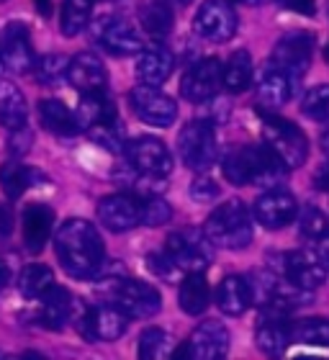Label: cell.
Listing matches in <instances>:
<instances>
[{
    "label": "cell",
    "instance_id": "6da1fadb",
    "mask_svg": "<svg viewBox=\"0 0 329 360\" xmlns=\"http://www.w3.org/2000/svg\"><path fill=\"white\" fill-rule=\"evenodd\" d=\"M54 250L62 268L75 281H93L105 260V248L98 229L85 219H70L54 237Z\"/></svg>",
    "mask_w": 329,
    "mask_h": 360
},
{
    "label": "cell",
    "instance_id": "7a4b0ae2",
    "mask_svg": "<svg viewBox=\"0 0 329 360\" xmlns=\"http://www.w3.org/2000/svg\"><path fill=\"white\" fill-rule=\"evenodd\" d=\"M221 170L232 186L262 188H278V183H283L288 173V167L265 144H245L229 150L221 160Z\"/></svg>",
    "mask_w": 329,
    "mask_h": 360
},
{
    "label": "cell",
    "instance_id": "3957f363",
    "mask_svg": "<svg viewBox=\"0 0 329 360\" xmlns=\"http://www.w3.org/2000/svg\"><path fill=\"white\" fill-rule=\"evenodd\" d=\"M247 281L252 288V301H257V307L265 316H291L296 309L311 304V291L299 288L270 268L257 270Z\"/></svg>",
    "mask_w": 329,
    "mask_h": 360
},
{
    "label": "cell",
    "instance_id": "277c9868",
    "mask_svg": "<svg viewBox=\"0 0 329 360\" xmlns=\"http://www.w3.org/2000/svg\"><path fill=\"white\" fill-rule=\"evenodd\" d=\"M203 234L214 248L245 250L252 242V219L240 198L224 201L203 224Z\"/></svg>",
    "mask_w": 329,
    "mask_h": 360
},
{
    "label": "cell",
    "instance_id": "5b68a950",
    "mask_svg": "<svg viewBox=\"0 0 329 360\" xmlns=\"http://www.w3.org/2000/svg\"><path fill=\"white\" fill-rule=\"evenodd\" d=\"M262 139L273 155L283 162L288 170H296L307 162L309 142L307 134L299 129V124L283 119L273 111H262Z\"/></svg>",
    "mask_w": 329,
    "mask_h": 360
},
{
    "label": "cell",
    "instance_id": "8992f818",
    "mask_svg": "<svg viewBox=\"0 0 329 360\" xmlns=\"http://www.w3.org/2000/svg\"><path fill=\"white\" fill-rule=\"evenodd\" d=\"M72 324H75V330L88 342H116L127 332L129 314L119 304H113V301L96 304V307H85L82 304Z\"/></svg>",
    "mask_w": 329,
    "mask_h": 360
},
{
    "label": "cell",
    "instance_id": "52a82bcc",
    "mask_svg": "<svg viewBox=\"0 0 329 360\" xmlns=\"http://www.w3.org/2000/svg\"><path fill=\"white\" fill-rule=\"evenodd\" d=\"M178 155L183 165L191 167L193 173H206L219 155V142L214 124L206 119H195L183 127L178 136Z\"/></svg>",
    "mask_w": 329,
    "mask_h": 360
},
{
    "label": "cell",
    "instance_id": "ba28073f",
    "mask_svg": "<svg viewBox=\"0 0 329 360\" xmlns=\"http://www.w3.org/2000/svg\"><path fill=\"white\" fill-rule=\"evenodd\" d=\"M164 252L172 257V263L180 270H188V273L206 270L214 260V245L203 234V229H193V226H183L167 234Z\"/></svg>",
    "mask_w": 329,
    "mask_h": 360
},
{
    "label": "cell",
    "instance_id": "9c48e42d",
    "mask_svg": "<svg viewBox=\"0 0 329 360\" xmlns=\"http://www.w3.org/2000/svg\"><path fill=\"white\" fill-rule=\"evenodd\" d=\"M105 296L113 304H119L129 314V319H150V316L160 314V309H162V299L155 285L129 276H121Z\"/></svg>",
    "mask_w": 329,
    "mask_h": 360
},
{
    "label": "cell",
    "instance_id": "30bf717a",
    "mask_svg": "<svg viewBox=\"0 0 329 360\" xmlns=\"http://www.w3.org/2000/svg\"><path fill=\"white\" fill-rule=\"evenodd\" d=\"M90 37L113 57H131L142 52V37L124 15H101L93 21Z\"/></svg>",
    "mask_w": 329,
    "mask_h": 360
},
{
    "label": "cell",
    "instance_id": "8fae6325",
    "mask_svg": "<svg viewBox=\"0 0 329 360\" xmlns=\"http://www.w3.org/2000/svg\"><path fill=\"white\" fill-rule=\"evenodd\" d=\"M129 105L136 113V119L147 127L167 129L178 119V103L170 96H164L160 85H136L129 90Z\"/></svg>",
    "mask_w": 329,
    "mask_h": 360
},
{
    "label": "cell",
    "instance_id": "7c38bea8",
    "mask_svg": "<svg viewBox=\"0 0 329 360\" xmlns=\"http://www.w3.org/2000/svg\"><path fill=\"white\" fill-rule=\"evenodd\" d=\"M270 270H276L285 281L296 283L299 288L314 291L316 285L324 283L327 278V268L319 263L316 255H309L304 250H288V252H270Z\"/></svg>",
    "mask_w": 329,
    "mask_h": 360
},
{
    "label": "cell",
    "instance_id": "4fadbf2b",
    "mask_svg": "<svg viewBox=\"0 0 329 360\" xmlns=\"http://www.w3.org/2000/svg\"><path fill=\"white\" fill-rule=\"evenodd\" d=\"M237 26L240 18L226 0H203L201 8L195 11L193 31L211 44H226L237 34Z\"/></svg>",
    "mask_w": 329,
    "mask_h": 360
},
{
    "label": "cell",
    "instance_id": "5bb4252c",
    "mask_svg": "<svg viewBox=\"0 0 329 360\" xmlns=\"http://www.w3.org/2000/svg\"><path fill=\"white\" fill-rule=\"evenodd\" d=\"M124 155H127L129 165L134 167L136 173L147 175V178L164 180L175 167L170 150L155 136H139V139L127 142L124 144Z\"/></svg>",
    "mask_w": 329,
    "mask_h": 360
},
{
    "label": "cell",
    "instance_id": "9a60e30c",
    "mask_svg": "<svg viewBox=\"0 0 329 360\" xmlns=\"http://www.w3.org/2000/svg\"><path fill=\"white\" fill-rule=\"evenodd\" d=\"M314 49H316L314 34H309V31H293V34H285V37L273 46L270 62L299 83L301 77L307 75L309 65H311Z\"/></svg>",
    "mask_w": 329,
    "mask_h": 360
},
{
    "label": "cell",
    "instance_id": "2e32d148",
    "mask_svg": "<svg viewBox=\"0 0 329 360\" xmlns=\"http://www.w3.org/2000/svg\"><path fill=\"white\" fill-rule=\"evenodd\" d=\"M224 88V65L219 62V57H203L195 65L188 68V72L180 80V93L191 103H206L214 96H219V90Z\"/></svg>",
    "mask_w": 329,
    "mask_h": 360
},
{
    "label": "cell",
    "instance_id": "e0dca14e",
    "mask_svg": "<svg viewBox=\"0 0 329 360\" xmlns=\"http://www.w3.org/2000/svg\"><path fill=\"white\" fill-rule=\"evenodd\" d=\"M229 330L217 319H206L203 324H198L191 338L186 340V345L180 347V358H193V360H219L229 353Z\"/></svg>",
    "mask_w": 329,
    "mask_h": 360
},
{
    "label": "cell",
    "instance_id": "ac0fdd59",
    "mask_svg": "<svg viewBox=\"0 0 329 360\" xmlns=\"http://www.w3.org/2000/svg\"><path fill=\"white\" fill-rule=\"evenodd\" d=\"M0 57L3 68L11 70L13 75H29L34 70L37 54L29 37V26L23 21H11L3 29V41H0Z\"/></svg>",
    "mask_w": 329,
    "mask_h": 360
},
{
    "label": "cell",
    "instance_id": "d6986e66",
    "mask_svg": "<svg viewBox=\"0 0 329 360\" xmlns=\"http://www.w3.org/2000/svg\"><path fill=\"white\" fill-rule=\"evenodd\" d=\"M299 217V203L288 191L268 188L265 193L254 201V219L265 229H283Z\"/></svg>",
    "mask_w": 329,
    "mask_h": 360
},
{
    "label": "cell",
    "instance_id": "ffe728a7",
    "mask_svg": "<svg viewBox=\"0 0 329 360\" xmlns=\"http://www.w3.org/2000/svg\"><path fill=\"white\" fill-rule=\"evenodd\" d=\"M39 304H41V309H39V322L44 324L46 330H62V327L72 324L82 307V301L77 296H72L67 288H62L57 283L39 299Z\"/></svg>",
    "mask_w": 329,
    "mask_h": 360
},
{
    "label": "cell",
    "instance_id": "44dd1931",
    "mask_svg": "<svg viewBox=\"0 0 329 360\" xmlns=\"http://www.w3.org/2000/svg\"><path fill=\"white\" fill-rule=\"evenodd\" d=\"M98 221L108 232H129L139 224V198L134 193H111L98 203Z\"/></svg>",
    "mask_w": 329,
    "mask_h": 360
},
{
    "label": "cell",
    "instance_id": "7402d4cb",
    "mask_svg": "<svg viewBox=\"0 0 329 360\" xmlns=\"http://www.w3.org/2000/svg\"><path fill=\"white\" fill-rule=\"evenodd\" d=\"M293 88H296V80L291 75H285L280 68H276L273 62H268L260 70L257 85H254V90H257V103H260L262 111H278L280 105H285L291 101Z\"/></svg>",
    "mask_w": 329,
    "mask_h": 360
},
{
    "label": "cell",
    "instance_id": "603a6c76",
    "mask_svg": "<svg viewBox=\"0 0 329 360\" xmlns=\"http://www.w3.org/2000/svg\"><path fill=\"white\" fill-rule=\"evenodd\" d=\"M67 80L75 85L80 93H90V90H105L108 85V72L101 57L93 52H80L70 60L67 68Z\"/></svg>",
    "mask_w": 329,
    "mask_h": 360
},
{
    "label": "cell",
    "instance_id": "cb8c5ba5",
    "mask_svg": "<svg viewBox=\"0 0 329 360\" xmlns=\"http://www.w3.org/2000/svg\"><path fill=\"white\" fill-rule=\"evenodd\" d=\"M52 226L54 211L46 203H31L23 209V242L34 255L46 248V242L52 237Z\"/></svg>",
    "mask_w": 329,
    "mask_h": 360
},
{
    "label": "cell",
    "instance_id": "d4e9b609",
    "mask_svg": "<svg viewBox=\"0 0 329 360\" xmlns=\"http://www.w3.org/2000/svg\"><path fill=\"white\" fill-rule=\"evenodd\" d=\"M172 70H175V57L167 46L152 44L142 49L139 62H136V75L144 85H162L170 80Z\"/></svg>",
    "mask_w": 329,
    "mask_h": 360
},
{
    "label": "cell",
    "instance_id": "484cf974",
    "mask_svg": "<svg viewBox=\"0 0 329 360\" xmlns=\"http://www.w3.org/2000/svg\"><path fill=\"white\" fill-rule=\"evenodd\" d=\"M75 119H77V127L88 131V129L96 127V124L119 119V113H116V103H113V98L108 96V90H90V93H80V103H77V108H75Z\"/></svg>",
    "mask_w": 329,
    "mask_h": 360
},
{
    "label": "cell",
    "instance_id": "4316f807",
    "mask_svg": "<svg viewBox=\"0 0 329 360\" xmlns=\"http://www.w3.org/2000/svg\"><path fill=\"white\" fill-rule=\"evenodd\" d=\"M217 307L229 316L245 314L252 307V288L245 276H226L217 288Z\"/></svg>",
    "mask_w": 329,
    "mask_h": 360
},
{
    "label": "cell",
    "instance_id": "83f0119b",
    "mask_svg": "<svg viewBox=\"0 0 329 360\" xmlns=\"http://www.w3.org/2000/svg\"><path fill=\"white\" fill-rule=\"evenodd\" d=\"M39 119H41V127L54 136H75L80 131L75 111H70V105L62 103L60 98L39 101Z\"/></svg>",
    "mask_w": 329,
    "mask_h": 360
},
{
    "label": "cell",
    "instance_id": "f1b7e54d",
    "mask_svg": "<svg viewBox=\"0 0 329 360\" xmlns=\"http://www.w3.org/2000/svg\"><path fill=\"white\" fill-rule=\"evenodd\" d=\"M254 342L262 353L280 355L291 342V324L285 322V316H265L254 330Z\"/></svg>",
    "mask_w": 329,
    "mask_h": 360
},
{
    "label": "cell",
    "instance_id": "f546056e",
    "mask_svg": "<svg viewBox=\"0 0 329 360\" xmlns=\"http://www.w3.org/2000/svg\"><path fill=\"white\" fill-rule=\"evenodd\" d=\"M26 121H29V105L18 85L0 80V124L8 131H13V129L26 127Z\"/></svg>",
    "mask_w": 329,
    "mask_h": 360
},
{
    "label": "cell",
    "instance_id": "4dcf8cb0",
    "mask_svg": "<svg viewBox=\"0 0 329 360\" xmlns=\"http://www.w3.org/2000/svg\"><path fill=\"white\" fill-rule=\"evenodd\" d=\"M211 304V288H209V281L203 278V270H193V273H188L183 278V283H180V307L183 311L191 316L195 314H203Z\"/></svg>",
    "mask_w": 329,
    "mask_h": 360
},
{
    "label": "cell",
    "instance_id": "1f68e13d",
    "mask_svg": "<svg viewBox=\"0 0 329 360\" xmlns=\"http://www.w3.org/2000/svg\"><path fill=\"white\" fill-rule=\"evenodd\" d=\"M139 23H142V29L147 31L155 41H160V39L167 37L172 31V26H175V13H172V8L167 6V3H160V0L144 3V6L139 8Z\"/></svg>",
    "mask_w": 329,
    "mask_h": 360
},
{
    "label": "cell",
    "instance_id": "d6a6232c",
    "mask_svg": "<svg viewBox=\"0 0 329 360\" xmlns=\"http://www.w3.org/2000/svg\"><path fill=\"white\" fill-rule=\"evenodd\" d=\"M39 170H31V167H23L18 162H6L0 167V188L3 193L11 198V201H18L31 186L39 183Z\"/></svg>",
    "mask_w": 329,
    "mask_h": 360
},
{
    "label": "cell",
    "instance_id": "836d02e7",
    "mask_svg": "<svg viewBox=\"0 0 329 360\" xmlns=\"http://www.w3.org/2000/svg\"><path fill=\"white\" fill-rule=\"evenodd\" d=\"M54 285V270L44 263H31L21 270L18 276V291L23 293V299L39 301L49 288Z\"/></svg>",
    "mask_w": 329,
    "mask_h": 360
},
{
    "label": "cell",
    "instance_id": "e575fe53",
    "mask_svg": "<svg viewBox=\"0 0 329 360\" xmlns=\"http://www.w3.org/2000/svg\"><path fill=\"white\" fill-rule=\"evenodd\" d=\"M252 77H254V68H252V57L247 49H240V52H234L229 57L224 68V88L229 93H245L250 85H252Z\"/></svg>",
    "mask_w": 329,
    "mask_h": 360
},
{
    "label": "cell",
    "instance_id": "d590c367",
    "mask_svg": "<svg viewBox=\"0 0 329 360\" xmlns=\"http://www.w3.org/2000/svg\"><path fill=\"white\" fill-rule=\"evenodd\" d=\"M93 3L96 0H65L62 3V15H60V29L65 37H77L90 26L93 18Z\"/></svg>",
    "mask_w": 329,
    "mask_h": 360
},
{
    "label": "cell",
    "instance_id": "8d00e7d4",
    "mask_svg": "<svg viewBox=\"0 0 329 360\" xmlns=\"http://www.w3.org/2000/svg\"><path fill=\"white\" fill-rule=\"evenodd\" d=\"M291 342L329 347V319L311 316V319H301L299 324H291Z\"/></svg>",
    "mask_w": 329,
    "mask_h": 360
},
{
    "label": "cell",
    "instance_id": "74e56055",
    "mask_svg": "<svg viewBox=\"0 0 329 360\" xmlns=\"http://www.w3.org/2000/svg\"><path fill=\"white\" fill-rule=\"evenodd\" d=\"M67 68H70V57H65V54H46V57L34 62L31 72H34L39 85L57 88L60 83L67 80Z\"/></svg>",
    "mask_w": 329,
    "mask_h": 360
},
{
    "label": "cell",
    "instance_id": "f35d334b",
    "mask_svg": "<svg viewBox=\"0 0 329 360\" xmlns=\"http://www.w3.org/2000/svg\"><path fill=\"white\" fill-rule=\"evenodd\" d=\"M175 350L170 332H164L162 327H147L139 335V358L142 360H162L170 358Z\"/></svg>",
    "mask_w": 329,
    "mask_h": 360
},
{
    "label": "cell",
    "instance_id": "ab89813d",
    "mask_svg": "<svg viewBox=\"0 0 329 360\" xmlns=\"http://www.w3.org/2000/svg\"><path fill=\"white\" fill-rule=\"evenodd\" d=\"M172 219V206L160 193L139 195V224L162 226Z\"/></svg>",
    "mask_w": 329,
    "mask_h": 360
},
{
    "label": "cell",
    "instance_id": "60d3db41",
    "mask_svg": "<svg viewBox=\"0 0 329 360\" xmlns=\"http://www.w3.org/2000/svg\"><path fill=\"white\" fill-rule=\"evenodd\" d=\"M301 111L311 121L329 124V83L314 85L311 90H307V96L301 101Z\"/></svg>",
    "mask_w": 329,
    "mask_h": 360
},
{
    "label": "cell",
    "instance_id": "b9f144b4",
    "mask_svg": "<svg viewBox=\"0 0 329 360\" xmlns=\"http://www.w3.org/2000/svg\"><path fill=\"white\" fill-rule=\"evenodd\" d=\"M88 136L96 144L105 147L108 152H124V127H121L119 119L103 121V124H96V127L88 129Z\"/></svg>",
    "mask_w": 329,
    "mask_h": 360
},
{
    "label": "cell",
    "instance_id": "7bdbcfd3",
    "mask_svg": "<svg viewBox=\"0 0 329 360\" xmlns=\"http://www.w3.org/2000/svg\"><path fill=\"white\" fill-rule=\"evenodd\" d=\"M296 219H299V229L307 240H316V237L329 226V219L324 217V211L316 209V206H307L304 211H299Z\"/></svg>",
    "mask_w": 329,
    "mask_h": 360
},
{
    "label": "cell",
    "instance_id": "ee69618b",
    "mask_svg": "<svg viewBox=\"0 0 329 360\" xmlns=\"http://www.w3.org/2000/svg\"><path fill=\"white\" fill-rule=\"evenodd\" d=\"M221 193L217 180H211L209 175H195V180L191 183V198L195 203H209L217 201V195Z\"/></svg>",
    "mask_w": 329,
    "mask_h": 360
},
{
    "label": "cell",
    "instance_id": "f6af8a7d",
    "mask_svg": "<svg viewBox=\"0 0 329 360\" xmlns=\"http://www.w3.org/2000/svg\"><path fill=\"white\" fill-rule=\"evenodd\" d=\"M147 270L155 273L157 278H164V281H175V276L180 273V268L172 263V257L167 252H150L147 255Z\"/></svg>",
    "mask_w": 329,
    "mask_h": 360
},
{
    "label": "cell",
    "instance_id": "bcb514c9",
    "mask_svg": "<svg viewBox=\"0 0 329 360\" xmlns=\"http://www.w3.org/2000/svg\"><path fill=\"white\" fill-rule=\"evenodd\" d=\"M31 144H34V131H29L26 127L13 129V131H11L8 150H11V155H13V158H23V155L31 150Z\"/></svg>",
    "mask_w": 329,
    "mask_h": 360
},
{
    "label": "cell",
    "instance_id": "7dc6e473",
    "mask_svg": "<svg viewBox=\"0 0 329 360\" xmlns=\"http://www.w3.org/2000/svg\"><path fill=\"white\" fill-rule=\"evenodd\" d=\"M276 3L280 8H285V11H293V13H301V15L316 13V0H276Z\"/></svg>",
    "mask_w": 329,
    "mask_h": 360
},
{
    "label": "cell",
    "instance_id": "c3c4849f",
    "mask_svg": "<svg viewBox=\"0 0 329 360\" xmlns=\"http://www.w3.org/2000/svg\"><path fill=\"white\" fill-rule=\"evenodd\" d=\"M314 242H316V252H314V255L319 257V263H322L324 268L329 270V226L324 229L322 234H319V237H316Z\"/></svg>",
    "mask_w": 329,
    "mask_h": 360
},
{
    "label": "cell",
    "instance_id": "681fc988",
    "mask_svg": "<svg viewBox=\"0 0 329 360\" xmlns=\"http://www.w3.org/2000/svg\"><path fill=\"white\" fill-rule=\"evenodd\" d=\"M11 232H13V219H11V211L0 203V242L8 240Z\"/></svg>",
    "mask_w": 329,
    "mask_h": 360
},
{
    "label": "cell",
    "instance_id": "f907efd6",
    "mask_svg": "<svg viewBox=\"0 0 329 360\" xmlns=\"http://www.w3.org/2000/svg\"><path fill=\"white\" fill-rule=\"evenodd\" d=\"M314 186L324 193H329V162H324L319 170H316V178H314Z\"/></svg>",
    "mask_w": 329,
    "mask_h": 360
},
{
    "label": "cell",
    "instance_id": "816d5d0a",
    "mask_svg": "<svg viewBox=\"0 0 329 360\" xmlns=\"http://www.w3.org/2000/svg\"><path fill=\"white\" fill-rule=\"evenodd\" d=\"M34 3H37V11L41 15H49V13H52V0H34Z\"/></svg>",
    "mask_w": 329,
    "mask_h": 360
},
{
    "label": "cell",
    "instance_id": "f5cc1de1",
    "mask_svg": "<svg viewBox=\"0 0 329 360\" xmlns=\"http://www.w3.org/2000/svg\"><path fill=\"white\" fill-rule=\"evenodd\" d=\"M8 278H11V270H8V265L0 260V291L6 288V283H8Z\"/></svg>",
    "mask_w": 329,
    "mask_h": 360
},
{
    "label": "cell",
    "instance_id": "db71d44e",
    "mask_svg": "<svg viewBox=\"0 0 329 360\" xmlns=\"http://www.w3.org/2000/svg\"><path fill=\"white\" fill-rule=\"evenodd\" d=\"M160 3H167L170 8H175V6H191L193 0H160Z\"/></svg>",
    "mask_w": 329,
    "mask_h": 360
},
{
    "label": "cell",
    "instance_id": "11a10c76",
    "mask_svg": "<svg viewBox=\"0 0 329 360\" xmlns=\"http://www.w3.org/2000/svg\"><path fill=\"white\" fill-rule=\"evenodd\" d=\"M322 150H324V152H327V155H329V129H327V134L322 136Z\"/></svg>",
    "mask_w": 329,
    "mask_h": 360
},
{
    "label": "cell",
    "instance_id": "9f6ffc18",
    "mask_svg": "<svg viewBox=\"0 0 329 360\" xmlns=\"http://www.w3.org/2000/svg\"><path fill=\"white\" fill-rule=\"evenodd\" d=\"M234 3H265V0H234Z\"/></svg>",
    "mask_w": 329,
    "mask_h": 360
},
{
    "label": "cell",
    "instance_id": "6f0895ef",
    "mask_svg": "<svg viewBox=\"0 0 329 360\" xmlns=\"http://www.w3.org/2000/svg\"><path fill=\"white\" fill-rule=\"evenodd\" d=\"M324 57H327V62H329V44L324 46Z\"/></svg>",
    "mask_w": 329,
    "mask_h": 360
},
{
    "label": "cell",
    "instance_id": "680465c9",
    "mask_svg": "<svg viewBox=\"0 0 329 360\" xmlns=\"http://www.w3.org/2000/svg\"><path fill=\"white\" fill-rule=\"evenodd\" d=\"M0 70H3V57H0Z\"/></svg>",
    "mask_w": 329,
    "mask_h": 360
},
{
    "label": "cell",
    "instance_id": "91938a15",
    "mask_svg": "<svg viewBox=\"0 0 329 360\" xmlns=\"http://www.w3.org/2000/svg\"><path fill=\"white\" fill-rule=\"evenodd\" d=\"M105 3H111V0H105Z\"/></svg>",
    "mask_w": 329,
    "mask_h": 360
},
{
    "label": "cell",
    "instance_id": "94428289",
    "mask_svg": "<svg viewBox=\"0 0 329 360\" xmlns=\"http://www.w3.org/2000/svg\"><path fill=\"white\" fill-rule=\"evenodd\" d=\"M0 3H6V0H0Z\"/></svg>",
    "mask_w": 329,
    "mask_h": 360
}]
</instances>
